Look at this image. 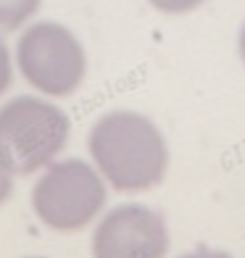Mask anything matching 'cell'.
Masks as SVG:
<instances>
[{"instance_id": "5b68a950", "label": "cell", "mask_w": 245, "mask_h": 258, "mask_svg": "<svg viewBox=\"0 0 245 258\" xmlns=\"http://www.w3.org/2000/svg\"><path fill=\"white\" fill-rule=\"evenodd\" d=\"M169 248L163 219L145 206H119L100 221L92 237L98 258H158Z\"/></svg>"}, {"instance_id": "52a82bcc", "label": "cell", "mask_w": 245, "mask_h": 258, "mask_svg": "<svg viewBox=\"0 0 245 258\" xmlns=\"http://www.w3.org/2000/svg\"><path fill=\"white\" fill-rule=\"evenodd\" d=\"M153 8H158L161 14H188V11H195L206 0H148Z\"/></svg>"}, {"instance_id": "30bf717a", "label": "cell", "mask_w": 245, "mask_h": 258, "mask_svg": "<svg viewBox=\"0 0 245 258\" xmlns=\"http://www.w3.org/2000/svg\"><path fill=\"white\" fill-rule=\"evenodd\" d=\"M237 48H240V58H242V63H245V27L240 32V42H237Z\"/></svg>"}, {"instance_id": "9c48e42d", "label": "cell", "mask_w": 245, "mask_h": 258, "mask_svg": "<svg viewBox=\"0 0 245 258\" xmlns=\"http://www.w3.org/2000/svg\"><path fill=\"white\" fill-rule=\"evenodd\" d=\"M11 87V55L8 48L0 42V95Z\"/></svg>"}, {"instance_id": "277c9868", "label": "cell", "mask_w": 245, "mask_h": 258, "mask_svg": "<svg viewBox=\"0 0 245 258\" xmlns=\"http://www.w3.org/2000/svg\"><path fill=\"white\" fill-rule=\"evenodd\" d=\"M16 61L29 85L53 98L72 95L87 72L79 40L55 21H40L21 34Z\"/></svg>"}, {"instance_id": "ba28073f", "label": "cell", "mask_w": 245, "mask_h": 258, "mask_svg": "<svg viewBox=\"0 0 245 258\" xmlns=\"http://www.w3.org/2000/svg\"><path fill=\"white\" fill-rule=\"evenodd\" d=\"M11 174H14V169H11L6 153L0 150V203H6L11 190H14V179H11Z\"/></svg>"}, {"instance_id": "3957f363", "label": "cell", "mask_w": 245, "mask_h": 258, "mask_svg": "<svg viewBox=\"0 0 245 258\" xmlns=\"http://www.w3.org/2000/svg\"><path fill=\"white\" fill-rule=\"evenodd\" d=\"M34 214L55 232H77L87 227L106 206V184L90 163L69 158L50 166L34 184Z\"/></svg>"}, {"instance_id": "6da1fadb", "label": "cell", "mask_w": 245, "mask_h": 258, "mask_svg": "<svg viewBox=\"0 0 245 258\" xmlns=\"http://www.w3.org/2000/svg\"><path fill=\"white\" fill-rule=\"evenodd\" d=\"M90 156L121 192L156 187L169 166V148L158 126L132 111H113L92 126Z\"/></svg>"}, {"instance_id": "7a4b0ae2", "label": "cell", "mask_w": 245, "mask_h": 258, "mask_svg": "<svg viewBox=\"0 0 245 258\" xmlns=\"http://www.w3.org/2000/svg\"><path fill=\"white\" fill-rule=\"evenodd\" d=\"M69 140V116L40 98H14L0 108V150L14 174H32L61 153Z\"/></svg>"}, {"instance_id": "8992f818", "label": "cell", "mask_w": 245, "mask_h": 258, "mask_svg": "<svg viewBox=\"0 0 245 258\" xmlns=\"http://www.w3.org/2000/svg\"><path fill=\"white\" fill-rule=\"evenodd\" d=\"M40 0H0V37L16 32L34 16Z\"/></svg>"}]
</instances>
